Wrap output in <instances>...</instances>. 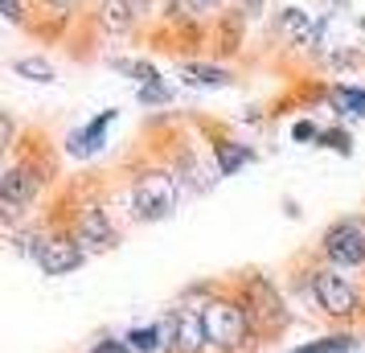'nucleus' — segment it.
<instances>
[{"label":"nucleus","mask_w":365,"mask_h":353,"mask_svg":"<svg viewBox=\"0 0 365 353\" xmlns=\"http://www.w3.org/2000/svg\"><path fill=\"white\" fill-rule=\"evenodd\" d=\"M201 312H205V329H210V341H214V349L222 353H250L255 349V324H250V312L242 300H226V296H214V300L201 304Z\"/></svg>","instance_id":"nucleus-1"},{"label":"nucleus","mask_w":365,"mask_h":353,"mask_svg":"<svg viewBox=\"0 0 365 353\" xmlns=\"http://www.w3.org/2000/svg\"><path fill=\"white\" fill-rule=\"evenodd\" d=\"M247 312H250V324H255V333H263V337H275L287 329V308H283L279 300V292H275V284L271 280H263V275H255L247 284Z\"/></svg>","instance_id":"nucleus-2"},{"label":"nucleus","mask_w":365,"mask_h":353,"mask_svg":"<svg viewBox=\"0 0 365 353\" xmlns=\"http://www.w3.org/2000/svg\"><path fill=\"white\" fill-rule=\"evenodd\" d=\"M320 251L329 263H341V267L365 263V218H336L320 235Z\"/></svg>","instance_id":"nucleus-3"},{"label":"nucleus","mask_w":365,"mask_h":353,"mask_svg":"<svg viewBox=\"0 0 365 353\" xmlns=\"http://www.w3.org/2000/svg\"><path fill=\"white\" fill-rule=\"evenodd\" d=\"M177 210V185L168 173H148L132 189V214L140 222H160Z\"/></svg>","instance_id":"nucleus-4"},{"label":"nucleus","mask_w":365,"mask_h":353,"mask_svg":"<svg viewBox=\"0 0 365 353\" xmlns=\"http://www.w3.org/2000/svg\"><path fill=\"white\" fill-rule=\"evenodd\" d=\"M312 300H316L320 312H329V317H336V320H353L357 317V292H353V287L329 267L312 271Z\"/></svg>","instance_id":"nucleus-5"},{"label":"nucleus","mask_w":365,"mask_h":353,"mask_svg":"<svg viewBox=\"0 0 365 353\" xmlns=\"http://www.w3.org/2000/svg\"><path fill=\"white\" fill-rule=\"evenodd\" d=\"M37 189H41V181H37V173L29 165L9 168V173L0 177V210H4V218L13 222L25 205H34Z\"/></svg>","instance_id":"nucleus-6"},{"label":"nucleus","mask_w":365,"mask_h":353,"mask_svg":"<svg viewBox=\"0 0 365 353\" xmlns=\"http://www.w3.org/2000/svg\"><path fill=\"white\" fill-rule=\"evenodd\" d=\"M135 353H177V308L148 324V329H132L123 337Z\"/></svg>","instance_id":"nucleus-7"},{"label":"nucleus","mask_w":365,"mask_h":353,"mask_svg":"<svg viewBox=\"0 0 365 353\" xmlns=\"http://www.w3.org/2000/svg\"><path fill=\"white\" fill-rule=\"evenodd\" d=\"M86 259V247L78 242V238H66L58 235L46 242V251H41V259H37V267L46 271V275H70V271H78Z\"/></svg>","instance_id":"nucleus-8"},{"label":"nucleus","mask_w":365,"mask_h":353,"mask_svg":"<svg viewBox=\"0 0 365 353\" xmlns=\"http://www.w3.org/2000/svg\"><path fill=\"white\" fill-rule=\"evenodd\" d=\"M74 238L83 242L86 251H111V247H115V226H111V218L103 214L99 205H91V210L78 214V230H74Z\"/></svg>","instance_id":"nucleus-9"},{"label":"nucleus","mask_w":365,"mask_h":353,"mask_svg":"<svg viewBox=\"0 0 365 353\" xmlns=\"http://www.w3.org/2000/svg\"><path fill=\"white\" fill-rule=\"evenodd\" d=\"M214 345L201 308H177V353H205Z\"/></svg>","instance_id":"nucleus-10"},{"label":"nucleus","mask_w":365,"mask_h":353,"mask_svg":"<svg viewBox=\"0 0 365 353\" xmlns=\"http://www.w3.org/2000/svg\"><path fill=\"white\" fill-rule=\"evenodd\" d=\"M275 29H279L283 41H296V46H316V34H320L304 9H283L275 17Z\"/></svg>","instance_id":"nucleus-11"},{"label":"nucleus","mask_w":365,"mask_h":353,"mask_svg":"<svg viewBox=\"0 0 365 353\" xmlns=\"http://www.w3.org/2000/svg\"><path fill=\"white\" fill-rule=\"evenodd\" d=\"M135 9H140V0H103V4H99V25H103L111 37L132 34Z\"/></svg>","instance_id":"nucleus-12"},{"label":"nucleus","mask_w":365,"mask_h":353,"mask_svg":"<svg viewBox=\"0 0 365 353\" xmlns=\"http://www.w3.org/2000/svg\"><path fill=\"white\" fill-rule=\"evenodd\" d=\"M111 123H115V111H103L99 119H91V123H86L83 132L70 135L66 152H70V156H91V152H99L103 148V132H107Z\"/></svg>","instance_id":"nucleus-13"},{"label":"nucleus","mask_w":365,"mask_h":353,"mask_svg":"<svg viewBox=\"0 0 365 353\" xmlns=\"http://www.w3.org/2000/svg\"><path fill=\"white\" fill-rule=\"evenodd\" d=\"M329 103H332V111H336V116H345V119H361L365 116V91H361V86L336 83L329 91Z\"/></svg>","instance_id":"nucleus-14"},{"label":"nucleus","mask_w":365,"mask_h":353,"mask_svg":"<svg viewBox=\"0 0 365 353\" xmlns=\"http://www.w3.org/2000/svg\"><path fill=\"white\" fill-rule=\"evenodd\" d=\"M181 78L189 86H230V70L222 66H210V62H185L181 66Z\"/></svg>","instance_id":"nucleus-15"},{"label":"nucleus","mask_w":365,"mask_h":353,"mask_svg":"<svg viewBox=\"0 0 365 353\" xmlns=\"http://www.w3.org/2000/svg\"><path fill=\"white\" fill-rule=\"evenodd\" d=\"M255 160V148L250 144H238V140H226V144H217V173L222 177H234L242 165Z\"/></svg>","instance_id":"nucleus-16"},{"label":"nucleus","mask_w":365,"mask_h":353,"mask_svg":"<svg viewBox=\"0 0 365 353\" xmlns=\"http://www.w3.org/2000/svg\"><path fill=\"white\" fill-rule=\"evenodd\" d=\"M349 349H357V337L336 333V337H320V341H308V345H299V349H292V353H349Z\"/></svg>","instance_id":"nucleus-17"},{"label":"nucleus","mask_w":365,"mask_h":353,"mask_svg":"<svg viewBox=\"0 0 365 353\" xmlns=\"http://www.w3.org/2000/svg\"><path fill=\"white\" fill-rule=\"evenodd\" d=\"M13 70L25 74V78H34V83H53V66L46 62V58H17Z\"/></svg>","instance_id":"nucleus-18"},{"label":"nucleus","mask_w":365,"mask_h":353,"mask_svg":"<svg viewBox=\"0 0 365 353\" xmlns=\"http://www.w3.org/2000/svg\"><path fill=\"white\" fill-rule=\"evenodd\" d=\"M115 70H123V74H132L140 86H152L160 83V70L152 66V62H115Z\"/></svg>","instance_id":"nucleus-19"},{"label":"nucleus","mask_w":365,"mask_h":353,"mask_svg":"<svg viewBox=\"0 0 365 353\" xmlns=\"http://www.w3.org/2000/svg\"><path fill=\"white\" fill-rule=\"evenodd\" d=\"M320 148H332V152H341V156H349V152H353V135H349L345 128L320 132Z\"/></svg>","instance_id":"nucleus-20"},{"label":"nucleus","mask_w":365,"mask_h":353,"mask_svg":"<svg viewBox=\"0 0 365 353\" xmlns=\"http://www.w3.org/2000/svg\"><path fill=\"white\" fill-rule=\"evenodd\" d=\"M140 9H144L148 17H173V13L181 9V0H140Z\"/></svg>","instance_id":"nucleus-21"},{"label":"nucleus","mask_w":365,"mask_h":353,"mask_svg":"<svg viewBox=\"0 0 365 353\" xmlns=\"http://www.w3.org/2000/svg\"><path fill=\"white\" fill-rule=\"evenodd\" d=\"M222 0H181V9L189 13V17H205V13H214Z\"/></svg>","instance_id":"nucleus-22"},{"label":"nucleus","mask_w":365,"mask_h":353,"mask_svg":"<svg viewBox=\"0 0 365 353\" xmlns=\"http://www.w3.org/2000/svg\"><path fill=\"white\" fill-rule=\"evenodd\" d=\"M91 353H135L128 341H111V337H103L99 345H91Z\"/></svg>","instance_id":"nucleus-23"},{"label":"nucleus","mask_w":365,"mask_h":353,"mask_svg":"<svg viewBox=\"0 0 365 353\" xmlns=\"http://www.w3.org/2000/svg\"><path fill=\"white\" fill-rule=\"evenodd\" d=\"M140 103H168V86L165 83H152L140 91Z\"/></svg>","instance_id":"nucleus-24"},{"label":"nucleus","mask_w":365,"mask_h":353,"mask_svg":"<svg viewBox=\"0 0 365 353\" xmlns=\"http://www.w3.org/2000/svg\"><path fill=\"white\" fill-rule=\"evenodd\" d=\"M292 140H320V132H316V123H308V119H299L296 128H292Z\"/></svg>","instance_id":"nucleus-25"},{"label":"nucleus","mask_w":365,"mask_h":353,"mask_svg":"<svg viewBox=\"0 0 365 353\" xmlns=\"http://www.w3.org/2000/svg\"><path fill=\"white\" fill-rule=\"evenodd\" d=\"M238 9H242L247 17H259V13L267 9V0H238Z\"/></svg>","instance_id":"nucleus-26"},{"label":"nucleus","mask_w":365,"mask_h":353,"mask_svg":"<svg viewBox=\"0 0 365 353\" xmlns=\"http://www.w3.org/2000/svg\"><path fill=\"white\" fill-rule=\"evenodd\" d=\"M4 17L9 21H21L25 13H21V0H4Z\"/></svg>","instance_id":"nucleus-27"},{"label":"nucleus","mask_w":365,"mask_h":353,"mask_svg":"<svg viewBox=\"0 0 365 353\" xmlns=\"http://www.w3.org/2000/svg\"><path fill=\"white\" fill-rule=\"evenodd\" d=\"M46 4H53V9H66V4H74V0H46Z\"/></svg>","instance_id":"nucleus-28"}]
</instances>
